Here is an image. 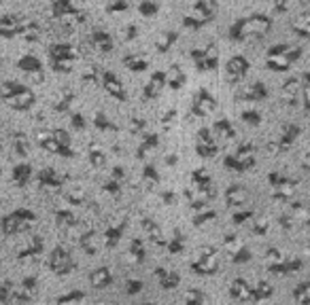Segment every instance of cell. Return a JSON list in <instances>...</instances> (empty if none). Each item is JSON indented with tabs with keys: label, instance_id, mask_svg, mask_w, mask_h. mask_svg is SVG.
Instances as JSON below:
<instances>
[{
	"label": "cell",
	"instance_id": "1",
	"mask_svg": "<svg viewBox=\"0 0 310 305\" xmlns=\"http://www.w3.org/2000/svg\"><path fill=\"white\" fill-rule=\"evenodd\" d=\"M249 70V60L245 56H234L225 66V79L229 83H238Z\"/></svg>",
	"mask_w": 310,
	"mask_h": 305
},
{
	"label": "cell",
	"instance_id": "2",
	"mask_svg": "<svg viewBox=\"0 0 310 305\" xmlns=\"http://www.w3.org/2000/svg\"><path fill=\"white\" fill-rule=\"evenodd\" d=\"M213 108H215V97L210 95L206 89H200L198 95H196V102H193V113L204 117V115H208L210 111H213Z\"/></svg>",
	"mask_w": 310,
	"mask_h": 305
},
{
	"label": "cell",
	"instance_id": "3",
	"mask_svg": "<svg viewBox=\"0 0 310 305\" xmlns=\"http://www.w3.org/2000/svg\"><path fill=\"white\" fill-rule=\"evenodd\" d=\"M30 221H34V214L28 212V210H17V212H13V214H11L9 219L5 221V223H11V227H5V231H7V233H15L17 227L21 229L24 225H28Z\"/></svg>",
	"mask_w": 310,
	"mask_h": 305
},
{
	"label": "cell",
	"instance_id": "4",
	"mask_svg": "<svg viewBox=\"0 0 310 305\" xmlns=\"http://www.w3.org/2000/svg\"><path fill=\"white\" fill-rule=\"evenodd\" d=\"M198 152H200L202 157H213L217 152V144L213 142V138H210V132L208 129H202L200 132V140H198Z\"/></svg>",
	"mask_w": 310,
	"mask_h": 305
},
{
	"label": "cell",
	"instance_id": "5",
	"mask_svg": "<svg viewBox=\"0 0 310 305\" xmlns=\"http://www.w3.org/2000/svg\"><path fill=\"white\" fill-rule=\"evenodd\" d=\"M51 267L58 271V274H66L68 267H70V257H66L64 250L58 248V250H55V255L51 257Z\"/></svg>",
	"mask_w": 310,
	"mask_h": 305
},
{
	"label": "cell",
	"instance_id": "6",
	"mask_svg": "<svg viewBox=\"0 0 310 305\" xmlns=\"http://www.w3.org/2000/svg\"><path fill=\"white\" fill-rule=\"evenodd\" d=\"M265 95H268V91H265L263 83H253L249 89L242 91V97H247V100H263Z\"/></svg>",
	"mask_w": 310,
	"mask_h": 305
},
{
	"label": "cell",
	"instance_id": "7",
	"mask_svg": "<svg viewBox=\"0 0 310 305\" xmlns=\"http://www.w3.org/2000/svg\"><path fill=\"white\" fill-rule=\"evenodd\" d=\"M231 295H234L236 299H253V288H249L242 280H236L234 284H231Z\"/></svg>",
	"mask_w": 310,
	"mask_h": 305
},
{
	"label": "cell",
	"instance_id": "8",
	"mask_svg": "<svg viewBox=\"0 0 310 305\" xmlns=\"http://www.w3.org/2000/svg\"><path fill=\"white\" fill-rule=\"evenodd\" d=\"M19 66L24 68L26 72H41V62L34 56H26L19 60Z\"/></svg>",
	"mask_w": 310,
	"mask_h": 305
},
{
	"label": "cell",
	"instance_id": "9",
	"mask_svg": "<svg viewBox=\"0 0 310 305\" xmlns=\"http://www.w3.org/2000/svg\"><path fill=\"white\" fill-rule=\"evenodd\" d=\"M110 280H113V276H110L108 269H98L96 274L92 276V284L94 286H102V284H110Z\"/></svg>",
	"mask_w": 310,
	"mask_h": 305
},
{
	"label": "cell",
	"instance_id": "10",
	"mask_svg": "<svg viewBox=\"0 0 310 305\" xmlns=\"http://www.w3.org/2000/svg\"><path fill=\"white\" fill-rule=\"evenodd\" d=\"M30 176H32L30 166H17L15 172H13V178H15V182H19V184H26V182L30 180Z\"/></svg>",
	"mask_w": 310,
	"mask_h": 305
},
{
	"label": "cell",
	"instance_id": "11",
	"mask_svg": "<svg viewBox=\"0 0 310 305\" xmlns=\"http://www.w3.org/2000/svg\"><path fill=\"white\" fill-rule=\"evenodd\" d=\"M158 278H160L164 288H172V286L179 284V276H166L164 269H158Z\"/></svg>",
	"mask_w": 310,
	"mask_h": 305
},
{
	"label": "cell",
	"instance_id": "12",
	"mask_svg": "<svg viewBox=\"0 0 310 305\" xmlns=\"http://www.w3.org/2000/svg\"><path fill=\"white\" fill-rule=\"evenodd\" d=\"M94 40H96V45L100 47L102 51H110V47H113V40H110V36L102 34V32H98V34L94 36Z\"/></svg>",
	"mask_w": 310,
	"mask_h": 305
},
{
	"label": "cell",
	"instance_id": "13",
	"mask_svg": "<svg viewBox=\"0 0 310 305\" xmlns=\"http://www.w3.org/2000/svg\"><path fill=\"white\" fill-rule=\"evenodd\" d=\"M162 83H164V74H158V76H153V79H151V83H149L147 95L151 97V95H153V89H155V93H158V91H160V87H162Z\"/></svg>",
	"mask_w": 310,
	"mask_h": 305
},
{
	"label": "cell",
	"instance_id": "14",
	"mask_svg": "<svg viewBox=\"0 0 310 305\" xmlns=\"http://www.w3.org/2000/svg\"><path fill=\"white\" fill-rule=\"evenodd\" d=\"M142 290V282H136V280H130L128 282V292L134 295V292H140Z\"/></svg>",
	"mask_w": 310,
	"mask_h": 305
},
{
	"label": "cell",
	"instance_id": "15",
	"mask_svg": "<svg viewBox=\"0 0 310 305\" xmlns=\"http://www.w3.org/2000/svg\"><path fill=\"white\" fill-rule=\"evenodd\" d=\"M242 117H245L247 119V121L249 123H253V125H255V123H259V113H251V111H245V113H242Z\"/></svg>",
	"mask_w": 310,
	"mask_h": 305
},
{
	"label": "cell",
	"instance_id": "16",
	"mask_svg": "<svg viewBox=\"0 0 310 305\" xmlns=\"http://www.w3.org/2000/svg\"><path fill=\"white\" fill-rule=\"evenodd\" d=\"M140 11H142L145 15H151V13H158V7H155V5H149V3H142V5H140Z\"/></svg>",
	"mask_w": 310,
	"mask_h": 305
}]
</instances>
